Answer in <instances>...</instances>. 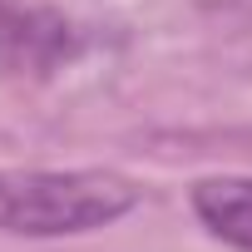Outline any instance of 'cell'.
I'll use <instances>...</instances> for the list:
<instances>
[{
	"label": "cell",
	"mask_w": 252,
	"mask_h": 252,
	"mask_svg": "<svg viewBox=\"0 0 252 252\" xmlns=\"http://www.w3.org/2000/svg\"><path fill=\"white\" fill-rule=\"evenodd\" d=\"M139 188L99 168H0V232L74 237L134 213Z\"/></svg>",
	"instance_id": "6da1fadb"
},
{
	"label": "cell",
	"mask_w": 252,
	"mask_h": 252,
	"mask_svg": "<svg viewBox=\"0 0 252 252\" xmlns=\"http://www.w3.org/2000/svg\"><path fill=\"white\" fill-rule=\"evenodd\" d=\"M84 55V30L50 0H0V79H55Z\"/></svg>",
	"instance_id": "7a4b0ae2"
},
{
	"label": "cell",
	"mask_w": 252,
	"mask_h": 252,
	"mask_svg": "<svg viewBox=\"0 0 252 252\" xmlns=\"http://www.w3.org/2000/svg\"><path fill=\"white\" fill-rule=\"evenodd\" d=\"M193 213L218 242L252 252V178L227 173V178L193 183Z\"/></svg>",
	"instance_id": "3957f363"
}]
</instances>
